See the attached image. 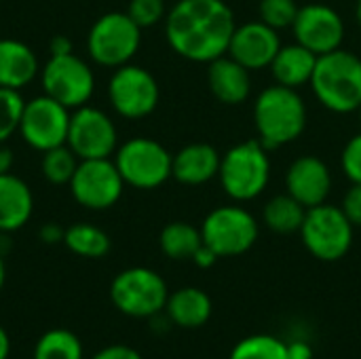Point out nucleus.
Instances as JSON below:
<instances>
[{
    "mask_svg": "<svg viewBox=\"0 0 361 359\" xmlns=\"http://www.w3.org/2000/svg\"><path fill=\"white\" fill-rule=\"evenodd\" d=\"M235 28V15L224 0H178L165 15L169 47L197 63L226 55Z\"/></svg>",
    "mask_w": 361,
    "mask_h": 359,
    "instance_id": "1",
    "label": "nucleus"
},
{
    "mask_svg": "<svg viewBox=\"0 0 361 359\" xmlns=\"http://www.w3.org/2000/svg\"><path fill=\"white\" fill-rule=\"evenodd\" d=\"M254 125L267 148H281L296 142L307 127V106L298 89L271 85L256 97Z\"/></svg>",
    "mask_w": 361,
    "mask_h": 359,
    "instance_id": "2",
    "label": "nucleus"
},
{
    "mask_svg": "<svg viewBox=\"0 0 361 359\" xmlns=\"http://www.w3.org/2000/svg\"><path fill=\"white\" fill-rule=\"evenodd\" d=\"M311 87L317 102L336 114H349L361 106V57L343 47L317 57Z\"/></svg>",
    "mask_w": 361,
    "mask_h": 359,
    "instance_id": "3",
    "label": "nucleus"
},
{
    "mask_svg": "<svg viewBox=\"0 0 361 359\" xmlns=\"http://www.w3.org/2000/svg\"><path fill=\"white\" fill-rule=\"evenodd\" d=\"M260 140H247L233 146L220 161L222 190L239 203L252 201L264 193L271 180V159Z\"/></svg>",
    "mask_w": 361,
    "mask_h": 359,
    "instance_id": "4",
    "label": "nucleus"
},
{
    "mask_svg": "<svg viewBox=\"0 0 361 359\" xmlns=\"http://www.w3.org/2000/svg\"><path fill=\"white\" fill-rule=\"evenodd\" d=\"M169 298L165 279L146 267H131L121 271L110 284L112 305L129 317L146 320L159 315Z\"/></svg>",
    "mask_w": 361,
    "mask_h": 359,
    "instance_id": "5",
    "label": "nucleus"
},
{
    "mask_svg": "<svg viewBox=\"0 0 361 359\" xmlns=\"http://www.w3.org/2000/svg\"><path fill=\"white\" fill-rule=\"evenodd\" d=\"M142 42V28L127 13H106L89 30L87 49L93 61L106 68H121L133 59Z\"/></svg>",
    "mask_w": 361,
    "mask_h": 359,
    "instance_id": "6",
    "label": "nucleus"
},
{
    "mask_svg": "<svg viewBox=\"0 0 361 359\" xmlns=\"http://www.w3.org/2000/svg\"><path fill=\"white\" fill-rule=\"evenodd\" d=\"M353 224L345 212L336 205H315L307 209L305 222L300 226V237L305 248L319 260L334 262L347 256L353 243Z\"/></svg>",
    "mask_w": 361,
    "mask_h": 359,
    "instance_id": "7",
    "label": "nucleus"
},
{
    "mask_svg": "<svg viewBox=\"0 0 361 359\" xmlns=\"http://www.w3.org/2000/svg\"><path fill=\"white\" fill-rule=\"evenodd\" d=\"M114 163L125 184L140 190H152L171 178L173 154L157 140L131 138L116 148Z\"/></svg>",
    "mask_w": 361,
    "mask_h": 359,
    "instance_id": "8",
    "label": "nucleus"
},
{
    "mask_svg": "<svg viewBox=\"0 0 361 359\" xmlns=\"http://www.w3.org/2000/svg\"><path fill=\"white\" fill-rule=\"evenodd\" d=\"M203 243L220 258L241 256L258 239L256 218L239 205H222L212 209L201 224Z\"/></svg>",
    "mask_w": 361,
    "mask_h": 359,
    "instance_id": "9",
    "label": "nucleus"
},
{
    "mask_svg": "<svg viewBox=\"0 0 361 359\" xmlns=\"http://www.w3.org/2000/svg\"><path fill=\"white\" fill-rule=\"evenodd\" d=\"M40 83L44 95L63 104L68 110L85 106L95 89L93 70L78 55L63 53L51 55L44 68L40 70Z\"/></svg>",
    "mask_w": 361,
    "mask_h": 359,
    "instance_id": "10",
    "label": "nucleus"
},
{
    "mask_svg": "<svg viewBox=\"0 0 361 359\" xmlns=\"http://www.w3.org/2000/svg\"><path fill=\"white\" fill-rule=\"evenodd\" d=\"M72 197L78 205L102 212L118 203L125 190V180L110 159H82L70 180Z\"/></svg>",
    "mask_w": 361,
    "mask_h": 359,
    "instance_id": "11",
    "label": "nucleus"
},
{
    "mask_svg": "<svg viewBox=\"0 0 361 359\" xmlns=\"http://www.w3.org/2000/svg\"><path fill=\"white\" fill-rule=\"evenodd\" d=\"M108 97L123 118H144L152 114L159 104V83L146 68L125 63L110 76Z\"/></svg>",
    "mask_w": 361,
    "mask_h": 359,
    "instance_id": "12",
    "label": "nucleus"
},
{
    "mask_svg": "<svg viewBox=\"0 0 361 359\" xmlns=\"http://www.w3.org/2000/svg\"><path fill=\"white\" fill-rule=\"evenodd\" d=\"M70 110L49 95H38L23 106L19 133L23 142L40 152L63 146L68 142Z\"/></svg>",
    "mask_w": 361,
    "mask_h": 359,
    "instance_id": "13",
    "label": "nucleus"
},
{
    "mask_svg": "<svg viewBox=\"0 0 361 359\" xmlns=\"http://www.w3.org/2000/svg\"><path fill=\"white\" fill-rule=\"evenodd\" d=\"M70 150L82 159H110L116 152L118 133L114 121L99 108L80 106L70 114L68 142Z\"/></svg>",
    "mask_w": 361,
    "mask_h": 359,
    "instance_id": "14",
    "label": "nucleus"
},
{
    "mask_svg": "<svg viewBox=\"0 0 361 359\" xmlns=\"http://www.w3.org/2000/svg\"><path fill=\"white\" fill-rule=\"evenodd\" d=\"M292 30H294L296 42L313 51L317 57L341 49L345 40L343 17L332 6L322 4V2H311V4L300 6Z\"/></svg>",
    "mask_w": 361,
    "mask_h": 359,
    "instance_id": "15",
    "label": "nucleus"
},
{
    "mask_svg": "<svg viewBox=\"0 0 361 359\" xmlns=\"http://www.w3.org/2000/svg\"><path fill=\"white\" fill-rule=\"evenodd\" d=\"M279 49H281V40L277 30H273L271 25L258 19L235 28L226 53L252 72V70L271 68Z\"/></svg>",
    "mask_w": 361,
    "mask_h": 359,
    "instance_id": "16",
    "label": "nucleus"
},
{
    "mask_svg": "<svg viewBox=\"0 0 361 359\" xmlns=\"http://www.w3.org/2000/svg\"><path fill=\"white\" fill-rule=\"evenodd\" d=\"M286 190L307 209L326 203L332 190V174L328 165L313 154L298 157L286 174Z\"/></svg>",
    "mask_w": 361,
    "mask_h": 359,
    "instance_id": "17",
    "label": "nucleus"
},
{
    "mask_svg": "<svg viewBox=\"0 0 361 359\" xmlns=\"http://www.w3.org/2000/svg\"><path fill=\"white\" fill-rule=\"evenodd\" d=\"M220 161H222V157L214 146L188 144L173 154L171 178H176L180 184L201 186L214 178H218Z\"/></svg>",
    "mask_w": 361,
    "mask_h": 359,
    "instance_id": "18",
    "label": "nucleus"
},
{
    "mask_svg": "<svg viewBox=\"0 0 361 359\" xmlns=\"http://www.w3.org/2000/svg\"><path fill=\"white\" fill-rule=\"evenodd\" d=\"M207 83H209V89L216 95V99L222 104H228V106L243 104L252 91L250 70L243 68L239 61H235L231 55H222V57L209 61Z\"/></svg>",
    "mask_w": 361,
    "mask_h": 359,
    "instance_id": "19",
    "label": "nucleus"
},
{
    "mask_svg": "<svg viewBox=\"0 0 361 359\" xmlns=\"http://www.w3.org/2000/svg\"><path fill=\"white\" fill-rule=\"evenodd\" d=\"M38 74L36 53L21 40L0 38V87L23 89Z\"/></svg>",
    "mask_w": 361,
    "mask_h": 359,
    "instance_id": "20",
    "label": "nucleus"
},
{
    "mask_svg": "<svg viewBox=\"0 0 361 359\" xmlns=\"http://www.w3.org/2000/svg\"><path fill=\"white\" fill-rule=\"evenodd\" d=\"M34 212V197L27 184L13 176H0V233H13L27 224Z\"/></svg>",
    "mask_w": 361,
    "mask_h": 359,
    "instance_id": "21",
    "label": "nucleus"
},
{
    "mask_svg": "<svg viewBox=\"0 0 361 359\" xmlns=\"http://www.w3.org/2000/svg\"><path fill=\"white\" fill-rule=\"evenodd\" d=\"M315 63H317V55L307 47H302L300 42H294L277 51L271 63V74L277 85L300 89L302 85L311 83Z\"/></svg>",
    "mask_w": 361,
    "mask_h": 359,
    "instance_id": "22",
    "label": "nucleus"
},
{
    "mask_svg": "<svg viewBox=\"0 0 361 359\" xmlns=\"http://www.w3.org/2000/svg\"><path fill=\"white\" fill-rule=\"evenodd\" d=\"M165 311L171 324L180 328H199L212 317V300L199 288H182L169 294Z\"/></svg>",
    "mask_w": 361,
    "mask_h": 359,
    "instance_id": "23",
    "label": "nucleus"
},
{
    "mask_svg": "<svg viewBox=\"0 0 361 359\" xmlns=\"http://www.w3.org/2000/svg\"><path fill=\"white\" fill-rule=\"evenodd\" d=\"M307 216V207L298 203L292 195H277L273 197L262 212L264 224L277 235H292L298 233Z\"/></svg>",
    "mask_w": 361,
    "mask_h": 359,
    "instance_id": "24",
    "label": "nucleus"
},
{
    "mask_svg": "<svg viewBox=\"0 0 361 359\" xmlns=\"http://www.w3.org/2000/svg\"><path fill=\"white\" fill-rule=\"evenodd\" d=\"M159 245L171 260H192L197 250L203 245V235L201 229H195L188 222H171L161 231Z\"/></svg>",
    "mask_w": 361,
    "mask_h": 359,
    "instance_id": "25",
    "label": "nucleus"
},
{
    "mask_svg": "<svg viewBox=\"0 0 361 359\" xmlns=\"http://www.w3.org/2000/svg\"><path fill=\"white\" fill-rule=\"evenodd\" d=\"M63 243L72 254L82 258H104L110 252V237L106 235V231L82 222L66 229Z\"/></svg>",
    "mask_w": 361,
    "mask_h": 359,
    "instance_id": "26",
    "label": "nucleus"
},
{
    "mask_svg": "<svg viewBox=\"0 0 361 359\" xmlns=\"http://www.w3.org/2000/svg\"><path fill=\"white\" fill-rule=\"evenodd\" d=\"M82 353L80 339L66 328L44 332L34 347V359H82Z\"/></svg>",
    "mask_w": 361,
    "mask_h": 359,
    "instance_id": "27",
    "label": "nucleus"
},
{
    "mask_svg": "<svg viewBox=\"0 0 361 359\" xmlns=\"http://www.w3.org/2000/svg\"><path fill=\"white\" fill-rule=\"evenodd\" d=\"M78 163H80V159L70 150L68 144H63V146H57V148H51V150L42 152L40 169H42L44 180H49L51 184L61 186V184H70Z\"/></svg>",
    "mask_w": 361,
    "mask_h": 359,
    "instance_id": "28",
    "label": "nucleus"
},
{
    "mask_svg": "<svg viewBox=\"0 0 361 359\" xmlns=\"http://www.w3.org/2000/svg\"><path fill=\"white\" fill-rule=\"evenodd\" d=\"M228 359H290L288 345L271 334L247 336L235 345Z\"/></svg>",
    "mask_w": 361,
    "mask_h": 359,
    "instance_id": "29",
    "label": "nucleus"
},
{
    "mask_svg": "<svg viewBox=\"0 0 361 359\" xmlns=\"http://www.w3.org/2000/svg\"><path fill=\"white\" fill-rule=\"evenodd\" d=\"M23 106L25 102L17 89L0 87V144H4L15 131H19Z\"/></svg>",
    "mask_w": 361,
    "mask_h": 359,
    "instance_id": "30",
    "label": "nucleus"
},
{
    "mask_svg": "<svg viewBox=\"0 0 361 359\" xmlns=\"http://www.w3.org/2000/svg\"><path fill=\"white\" fill-rule=\"evenodd\" d=\"M298 8L300 6L296 4V0H260L258 13H260L262 23H267L279 32V30L294 25Z\"/></svg>",
    "mask_w": 361,
    "mask_h": 359,
    "instance_id": "31",
    "label": "nucleus"
},
{
    "mask_svg": "<svg viewBox=\"0 0 361 359\" xmlns=\"http://www.w3.org/2000/svg\"><path fill=\"white\" fill-rule=\"evenodd\" d=\"M127 15L144 30L165 19V0H131Z\"/></svg>",
    "mask_w": 361,
    "mask_h": 359,
    "instance_id": "32",
    "label": "nucleus"
},
{
    "mask_svg": "<svg viewBox=\"0 0 361 359\" xmlns=\"http://www.w3.org/2000/svg\"><path fill=\"white\" fill-rule=\"evenodd\" d=\"M341 165L345 176L353 182V184H361V131L355 133L343 148L341 154Z\"/></svg>",
    "mask_w": 361,
    "mask_h": 359,
    "instance_id": "33",
    "label": "nucleus"
},
{
    "mask_svg": "<svg viewBox=\"0 0 361 359\" xmlns=\"http://www.w3.org/2000/svg\"><path fill=\"white\" fill-rule=\"evenodd\" d=\"M341 209L345 212V216L353 226H361V184H353L347 190Z\"/></svg>",
    "mask_w": 361,
    "mask_h": 359,
    "instance_id": "34",
    "label": "nucleus"
},
{
    "mask_svg": "<svg viewBox=\"0 0 361 359\" xmlns=\"http://www.w3.org/2000/svg\"><path fill=\"white\" fill-rule=\"evenodd\" d=\"M91 359H142V355L129 345H110L97 351Z\"/></svg>",
    "mask_w": 361,
    "mask_h": 359,
    "instance_id": "35",
    "label": "nucleus"
},
{
    "mask_svg": "<svg viewBox=\"0 0 361 359\" xmlns=\"http://www.w3.org/2000/svg\"><path fill=\"white\" fill-rule=\"evenodd\" d=\"M220 256L212 250V248H207L205 243L197 250V254L192 256V262L197 264V267H201V269H209V267H214L216 264V260H218Z\"/></svg>",
    "mask_w": 361,
    "mask_h": 359,
    "instance_id": "36",
    "label": "nucleus"
},
{
    "mask_svg": "<svg viewBox=\"0 0 361 359\" xmlns=\"http://www.w3.org/2000/svg\"><path fill=\"white\" fill-rule=\"evenodd\" d=\"M63 235H66V229H61L55 222H49L40 229V239L44 243H59V241H63Z\"/></svg>",
    "mask_w": 361,
    "mask_h": 359,
    "instance_id": "37",
    "label": "nucleus"
},
{
    "mask_svg": "<svg viewBox=\"0 0 361 359\" xmlns=\"http://www.w3.org/2000/svg\"><path fill=\"white\" fill-rule=\"evenodd\" d=\"M49 51H51V55H63V53H72L74 51V44H72V40L68 36L57 34V36L51 38Z\"/></svg>",
    "mask_w": 361,
    "mask_h": 359,
    "instance_id": "38",
    "label": "nucleus"
},
{
    "mask_svg": "<svg viewBox=\"0 0 361 359\" xmlns=\"http://www.w3.org/2000/svg\"><path fill=\"white\" fill-rule=\"evenodd\" d=\"M288 358L290 359H313V351L307 343H290L288 345Z\"/></svg>",
    "mask_w": 361,
    "mask_h": 359,
    "instance_id": "39",
    "label": "nucleus"
},
{
    "mask_svg": "<svg viewBox=\"0 0 361 359\" xmlns=\"http://www.w3.org/2000/svg\"><path fill=\"white\" fill-rule=\"evenodd\" d=\"M13 163H15V159H13L11 148H6L4 144H0V176L2 174H11Z\"/></svg>",
    "mask_w": 361,
    "mask_h": 359,
    "instance_id": "40",
    "label": "nucleus"
},
{
    "mask_svg": "<svg viewBox=\"0 0 361 359\" xmlns=\"http://www.w3.org/2000/svg\"><path fill=\"white\" fill-rule=\"evenodd\" d=\"M8 355H11V339L6 330L0 326V359H8Z\"/></svg>",
    "mask_w": 361,
    "mask_h": 359,
    "instance_id": "41",
    "label": "nucleus"
},
{
    "mask_svg": "<svg viewBox=\"0 0 361 359\" xmlns=\"http://www.w3.org/2000/svg\"><path fill=\"white\" fill-rule=\"evenodd\" d=\"M4 279H6V269H4V260H2V254H0V290L4 286Z\"/></svg>",
    "mask_w": 361,
    "mask_h": 359,
    "instance_id": "42",
    "label": "nucleus"
},
{
    "mask_svg": "<svg viewBox=\"0 0 361 359\" xmlns=\"http://www.w3.org/2000/svg\"><path fill=\"white\" fill-rule=\"evenodd\" d=\"M355 19H357V23L361 25V0L355 2Z\"/></svg>",
    "mask_w": 361,
    "mask_h": 359,
    "instance_id": "43",
    "label": "nucleus"
},
{
    "mask_svg": "<svg viewBox=\"0 0 361 359\" xmlns=\"http://www.w3.org/2000/svg\"><path fill=\"white\" fill-rule=\"evenodd\" d=\"M357 112H360V116H361V106H360V110H357Z\"/></svg>",
    "mask_w": 361,
    "mask_h": 359,
    "instance_id": "44",
    "label": "nucleus"
}]
</instances>
